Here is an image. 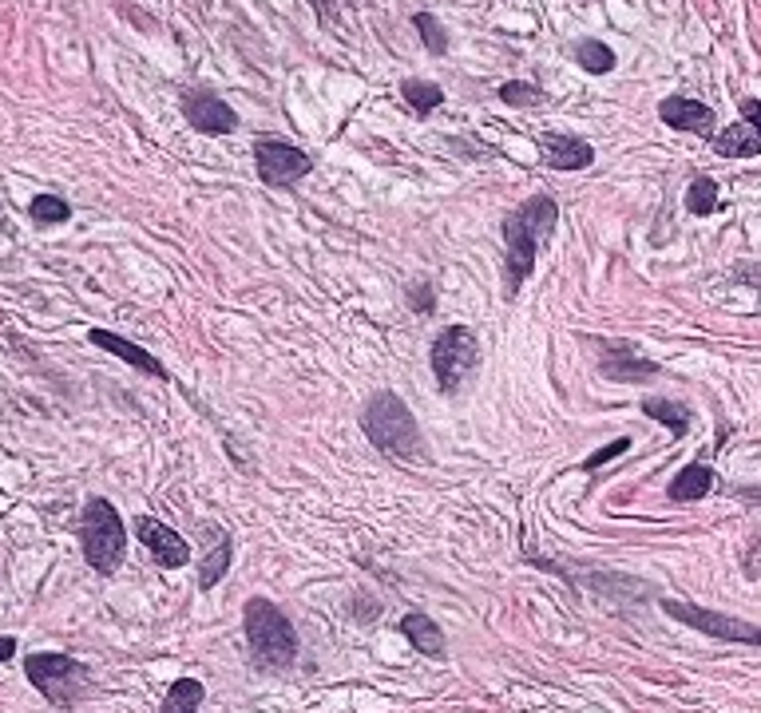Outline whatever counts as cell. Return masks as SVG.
Segmentation results:
<instances>
[{
    "label": "cell",
    "instance_id": "obj_1",
    "mask_svg": "<svg viewBox=\"0 0 761 713\" xmlns=\"http://www.w3.org/2000/svg\"><path fill=\"white\" fill-rule=\"evenodd\" d=\"M559 222V206L551 195H532L528 203H520L500 226L504 246H508V262H504V298L512 302L520 294V286L532 278L540 246L555 234Z\"/></svg>",
    "mask_w": 761,
    "mask_h": 713
},
{
    "label": "cell",
    "instance_id": "obj_2",
    "mask_svg": "<svg viewBox=\"0 0 761 713\" xmlns=\"http://www.w3.org/2000/svg\"><path fill=\"white\" fill-rule=\"evenodd\" d=\"M361 432H365L385 456H393V460H425V456H429V452H425V436H421V428H417L409 405H405L397 393H389V389H381V393L369 397V405L361 412Z\"/></svg>",
    "mask_w": 761,
    "mask_h": 713
},
{
    "label": "cell",
    "instance_id": "obj_3",
    "mask_svg": "<svg viewBox=\"0 0 761 713\" xmlns=\"http://www.w3.org/2000/svg\"><path fill=\"white\" fill-rule=\"evenodd\" d=\"M246 626V642H250V658L262 670H286L298 658V634L294 622L278 611L270 599H250L242 611Z\"/></svg>",
    "mask_w": 761,
    "mask_h": 713
},
{
    "label": "cell",
    "instance_id": "obj_4",
    "mask_svg": "<svg viewBox=\"0 0 761 713\" xmlns=\"http://www.w3.org/2000/svg\"><path fill=\"white\" fill-rule=\"evenodd\" d=\"M80 547H84L88 567L100 575H115L127 555V527L104 496H92L80 515Z\"/></svg>",
    "mask_w": 761,
    "mask_h": 713
},
{
    "label": "cell",
    "instance_id": "obj_5",
    "mask_svg": "<svg viewBox=\"0 0 761 713\" xmlns=\"http://www.w3.org/2000/svg\"><path fill=\"white\" fill-rule=\"evenodd\" d=\"M24 674L52 706H76L92 690V674L68 654H28Z\"/></svg>",
    "mask_w": 761,
    "mask_h": 713
},
{
    "label": "cell",
    "instance_id": "obj_6",
    "mask_svg": "<svg viewBox=\"0 0 761 713\" xmlns=\"http://www.w3.org/2000/svg\"><path fill=\"white\" fill-rule=\"evenodd\" d=\"M433 373H436V385L440 393H460V385L472 377V369L480 365V341L468 325H448L440 337L433 341Z\"/></svg>",
    "mask_w": 761,
    "mask_h": 713
},
{
    "label": "cell",
    "instance_id": "obj_7",
    "mask_svg": "<svg viewBox=\"0 0 761 713\" xmlns=\"http://www.w3.org/2000/svg\"><path fill=\"white\" fill-rule=\"evenodd\" d=\"M254 167H258V179L266 187H290L314 171V159L286 139H258L254 143Z\"/></svg>",
    "mask_w": 761,
    "mask_h": 713
},
{
    "label": "cell",
    "instance_id": "obj_8",
    "mask_svg": "<svg viewBox=\"0 0 761 713\" xmlns=\"http://www.w3.org/2000/svg\"><path fill=\"white\" fill-rule=\"evenodd\" d=\"M662 611L670 614V618H678L682 626H694L698 634L761 646V626H754V622H742V618H730V614H718V611H702V607L682 603V599H662Z\"/></svg>",
    "mask_w": 761,
    "mask_h": 713
},
{
    "label": "cell",
    "instance_id": "obj_9",
    "mask_svg": "<svg viewBox=\"0 0 761 713\" xmlns=\"http://www.w3.org/2000/svg\"><path fill=\"white\" fill-rule=\"evenodd\" d=\"M722 159H754L761 155V100H742V123L710 135Z\"/></svg>",
    "mask_w": 761,
    "mask_h": 713
},
{
    "label": "cell",
    "instance_id": "obj_10",
    "mask_svg": "<svg viewBox=\"0 0 761 713\" xmlns=\"http://www.w3.org/2000/svg\"><path fill=\"white\" fill-rule=\"evenodd\" d=\"M135 535H139V543L159 559V567L179 571V567L191 563V543H187L175 527H167V523H159V519H151V515H139V519H135Z\"/></svg>",
    "mask_w": 761,
    "mask_h": 713
},
{
    "label": "cell",
    "instance_id": "obj_11",
    "mask_svg": "<svg viewBox=\"0 0 761 713\" xmlns=\"http://www.w3.org/2000/svg\"><path fill=\"white\" fill-rule=\"evenodd\" d=\"M183 115L199 135H230L238 127V115L226 100L211 92H187L183 96Z\"/></svg>",
    "mask_w": 761,
    "mask_h": 713
},
{
    "label": "cell",
    "instance_id": "obj_12",
    "mask_svg": "<svg viewBox=\"0 0 761 713\" xmlns=\"http://www.w3.org/2000/svg\"><path fill=\"white\" fill-rule=\"evenodd\" d=\"M658 119H662L666 127H674V131H690V135H706V139H710L714 127H718L714 107L690 100V96H666V100L658 103Z\"/></svg>",
    "mask_w": 761,
    "mask_h": 713
},
{
    "label": "cell",
    "instance_id": "obj_13",
    "mask_svg": "<svg viewBox=\"0 0 761 713\" xmlns=\"http://www.w3.org/2000/svg\"><path fill=\"white\" fill-rule=\"evenodd\" d=\"M599 349H603L599 365H603L607 381H647V377L658 373V365L647 361V357H639L635 345H627V341H603Z\"/></svg>",
    "mask_w": 761,
    "mask_h": 713
},
{
    "label": "cell",
    "instance_id": "obj_14",
    "mask_svg": "<svg viewBox=\"0 0 761 713\" xmlns=\"http://www.w3.org/2000/svg\"><path fill=\"white\" fill-rule=\"evenodd\" d=\"M540 151H544V163L551 171H583V167L595 163V147L587 139H575V135L544 131L540 135Z\"/></svg>",
    "mask_w": 761,
    "mask_h": 713
},
{
    "label": "cell",
    "instance_id": "obj_15",
    "mask_svg": "<svg viewBox=\"0 0 761 713\" xmlns=\"http://www.w3.org/2000/svg\"><path fill=\"white\" fill-rule=\"evenodd\" d=\"M199 531H203V547H207V555L199 563V587L215 591L218 583H222V575L230 571V535L218 523H203Z\"/></svg>",
    "mask_w": 761,
    "mask_h": 713
},
{
    "label": "cell",
    "instance_id": "obj_16",
    "mask_svg": "<svg viewBox=\"0 0 761 713\" xmlns=\"http://www.w3.org/2000/svg\"><path fill=\"white\" fill-rule=\"evenodd\" d=\"M88 341L96 345V349H108L115 353L119 361H127L131 369H139V373H147V377H159V381H167V369L147 353V349H139L135 341H127V337H119V333H111V329H92L88 333Z\"/></svg>",
    "mask_w": 761,
    "mask_h": 713
},
{
    "label": "cell",
    "instance_id": "obj_17",
    "mask_svg": "<svg viewBox=\"0 0 761 713\" xmlns=\"http://www.w3.org/2000/svg\"><path fill=\"white\" fill-rule=\"evenodd\" d=\"M401 634L413 642V650L417 654H425V658H444V634H440V626H436L429 614L413 611L401 618Z\"/></svg>",
    "mask_w": 761,
    "mask_h": 713
},
{
    "label": "cell",
    "instance_id": "obj_18",
    "mask_svg": "<svg viewBox=\"0 0 761 713\" xmlns=\"http://www.w3.org/2000/svg\"><path fill=\"white\" fill-rule=\"evenodd\" d=\"M710 488H714V468H706V464H686V468L670 480L666 496H670L674 504H690V500H702Z\"/></svg>",
    "mask_w": 761,
    "mask_h": 713
},
{
    "label": "cell",
    "instance_id": "obj_19",
    "mask_svg": "<svg viewBox=\"0 0 761 713\" xmlns=\"http://www.w3.org/2000/svg\"><path fill=\"white\" fill-rule=\"evenodd\" d=\"M203 698H207V690H203L199 678H175L171 690H167V698H163V706H159V713H199Z\"/></svg>",
    "mask_w": 761,
    "mask_h": 713
},
{
    "label": "cell",
    "instance_id": "obj_20",
    "mask_svg": "<svg viewBox=\"0 0 761 713\" xmlns=\"http://www.w3.org/2000/svg\"><path fill=\"white\" fill-rule=\"evenodd\" d=\"M575 64L583 72H591V76H607V72H615V52L603 40H579L575 44Z\"/></svg>",
    "mask_w": 761,
    "mask_h": 713
},
{
    "label": "cell",
    "instance_id": "obj_21",
    "mask_svg": "<svg viewBox=\"0 0 761 713\" xmlns=\"http://www.w3.org/2000/svg\"><path fill=\"white\" fill-rule=\"evenodd\" d=\"M401 96H405V103H409L417 115H433L436 107L444 103V88H436L429 80H405V84H401Z\"/></svg>",
    "mask_w": 761,
    "mask_h": 713
},
{
    "label": "cell",
    "instance_id": "obj_22",
    "mask_svg": "<svg viewBox=\"0 0 761 713\" xmlns=\"http://www.w3.org/2000/svg\"><path fill=\"white\" fill-rule=\"evenodd\" d=\"M643 412H647L651 420L670 424V432H674V436H686V428H690V412H686L682 405H674V401L651 397V401H643Z\"/></svg>",
    "mask_w": 761,
    "mask_h": 713
},
{
    "label": "cell",
    "instance_id": "obj_23",
    "mask_svg": "<svg viewBox=\"0 0 761 713\" xmlns=\"http://www.w3.org/2000/svg\"><path fill=\"white\" fill-rule=\"evenodd\" d=\"M686 210L698 214V218L714 214V210H718V183L706 179V175H698V179L690 183V191H686Z\"/></svg>",
    "mask_w": 761,
    "mask_h": 713
},
{
    "label": "cell",
    "instance_id": "obj_24",
    "mask_svg": "<svg viewBox=\"0 0 761 713\" xmlns=\"http://www.w3.org/2000/svg\"><path fill=\"white\" fill-rule=\"evenodd\" d=\"M28 214H32V222H40V226H60V222L72 218V206L64 203L60 195H36L32 206H28Z\"/></svg>",
    "mask_w": 761,
    "mask_h": 713
},
{
    "label": "cell",
    "instance_id": "obj_25",
    "mask_svg": "<svg viewBox=\"0 0 761 713\" xmlns=\"http://www.w3.org/2000/svg\"><path fill=\"white\" fill-rule=\"evenodd\" d=\"M413 28L421 32V40H425V48H429L433 56H444V52H448V32H444V24L436 20L433 12H413Z\"/></svg>",
    "mask_w": 761,
    "mask_h": 713
},
{
    "label": "cell",
    "instance_id": "obj_26",
    "mask_svg": "<svg viewBox=\"0 0 761 713\" xmlns=\"http://www.w3.org/2000/svg\"><path fill=\"white\" fill-rule=\"evenodd\" d=\"M496 96L508 103V107H540V103H544V92H540L536 84H524V80H508V84H500Z\"/></svg>",
    "mask_w": 761,
    "mask_h": 713
},
{
    "label": "cell",
    "instance_id": "obj_27",
    "mask_svg": "<svg viewBox=\"0 0 761 713\" xmlns=\"http://www.w3.org/2000/svg\"><path fill=\"white\" fill-rule=\"evenodd\" d=\"M627 448H631V440H627V436H619V440H611L607 448H599V452H591V456L583 460V468H587V472H595V468H603V464H611L615 456H623Z\"/></svg>",
    "mask_w": 761,
    "mask_h": 713
},
{
    "label": "cell",
    "instance_id": "obj_28",
    "mask_svg": "<svg viewBox=\"0 0 761 713\" xmlns=\"http://www.w3.org/2000/svg\"><path fill=\"white\" fill-rule=\"evenodd\" d=\"M409 302H413V309H417V313H433V306H436L433 286H425V282H417V286L409 290Z\"/></svg>",
    "mask_w": 761,
    "mask_h": 713
},
{
    "label": "cell",
    "instance_id": "obj_29",
    "mask_svg": "<svg viewBox=\"0 0 761 713\" xmlns=\"http://www.w3.org/2000/svg\"><path fill=\"white\" fill-rule=\"evenodd\" d=\"M742 563H746V575H750V579H761V535L750 543V551H746Z\"/></svg>",
    "mask_w": 761,
    "mask_h": 713
},
{
    "label": "cell",
    "instance_id": "obj_30",
    "mask_svg": "<svg viewBox=\"0 0 761 713\" xmlns=\"http://www.w3.org/2000/svg\"><path fill=\"white\" fill-rule=\"evenodd\" d=\"M12 654H16V638H8V634H4V638H0V662H8Z\"/></svg>",
    "mask_w": 761,
    "mask_h": 713
}]
</instances>
